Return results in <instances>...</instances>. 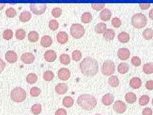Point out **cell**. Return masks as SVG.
Listing matches in <instances>:
<instances>
[{
  "label": "cell",
  "mask_w": 153,
  "mask_h": 115,
  "mask_svg": "<svg viewBox=\"0 0 153 115\" xmlns=\"http://www.w3.org/2000/svg\"><path fill=\"white\" fill-rule=\"evenodd\" d=\"M80 69L83 75L91 78L98 73L99 69L98 63L94 58L88 56L80 62Z\"/></svg>",
  "instance_id": "1"
},
{
  "label": "cell",
  "mask_w": 153,
  "mask_h": 115,
  "mask_svg": "<svg viewBox=\"0 0 153 115\" xmlns=\"http://www.w3.org/2000/svg\"><path fill=\"white\" fill-rule=\"evenodd\" d=\"M77 104L84 110L91 111L97 104V100L94 96L89 94H82L77 99Z\"/></svg>",
  "instance_id": "2"
},
{
  "label": "cell",
  "mask_w": 153,
  "mask_h": 115,
  "mask_svg": "<svg viewBox=\"0 0 153 115\" xmlns=\"http://www.w3.org/2000/svg\"><path fill=\"white\" fill-rule=\"evenodd\" d=\"M147 17L142 13H135L131 17V25L136 28H142L147 25Z\"/></svg>",
  "instance_id": "3"
},
{
  "label": "cell",
  "mask_w": 153,
  "mask_h": 115,
  "mask_svg": "<svg viewBox=\"0 0 153 115\" xmlns=\"http://www.w3.org/2000/svg\"><path fill=\"white\" fill-rule=\"evenodd\" d=\"M10 97L15 102H23L26 98V91L21 87L13 88L10 93Z\"/></svg>",
  "instance_id": "4"
},
{
  "label": "cell",
  "mask_w": 153,
  "mask_h": 115,
  "mask_svg": "<svg viewBox=\"0 0 153 115\" xmlns=\"http://www.w3.org/2000/svg\"><path fill=\"white\" fill-rule=\"evenodd\" d=\"M70 34L75 38H82L85 34V29L80 24H74L70 28Z\"/></svg>",
  "instance_id": "5"
},
{
  "label": "cell",
  "mask_w": 153,
  "mask_h": 115,
  "mask_svg": "<svg viewBox=\"0 0 153 115\" xmlns=\"http://www.w3.org/2000/svg\"><path fill=\"white\" fill-rule=\"evenodd\" d=\"M101 70L104 75H111L115 72V64L112 60H106L103 63Z\"/></svg>",
  "instance_id": "6"
},
{
  "label": "cell",
  "mask_w": 153,
  "mask_h": 115,
  "mask_svg": "<svg viewBox=\"0 0 153 115\" xmlns=\"http://www.w3.org/2000/svg\"><path fill=\"white\" fill-rule=\"evenodd\" d=\"M47 8L46 4H31L30 9L31 11L37 16L42 15L44 13Z\"/></svg>",
  "instance_id": "7"
},
{
  "label": "cell",
  "mask_w": 153,
  "mask_h": 115,
  "mask_svg": "<svg viewBox=\"0 0 153 115\" xmlns=\"http://www.w3.org/2000/svg\"><path fill=\"white\" fill-rule=\"evenodd\" d=\"M126 105L124 102L121 100H117L116 101L114 104L113 109L115 111L119 114H123L126 111Z\"/></svg>",
  "instance_id": "8"
},
{
  "label": "cell",
  "mask_w": 153,
  "mask_h": 115,
  "mask_svg": "<svg viewBox=\"0 0 153 115\" xmlns=\"http://www.w3.org/2000/svg\"><path fill=\"white\" fill-rule=\"evenodd\" d=\"M117 56L121 60H126L130 56V51L127 48H120L117 51Z\"/></svg>",
  "instance_id": "9"
},
{
  "label": "cell",
  "mask_w": 153,
  "mask_h": 115,
  "mask_svg": "<svg viewBox=\"0 0 153 115\" xmlns=\"http://www.w3.org/2000/svg\"><path fill=\"white\" fill-rule=\"evenodd\" d=\"M21 59L23 63L26 64H30L35 61V56L31 52H25L22 55Z\"/></svg>",
  "instance_id": "10"
},
{
  "label": "cell",
  "mask_w": 153,
  "mask_h": 115,
  "mask_svg": "<svg viewBox=\"0 0 153 115\" xmlns=\"http://www.w3.org/2000/svg\"><path fill=\"white\" fill-rule=\"evenodd\" d=\"M71 75L70 71L69 69L66 68H61L58 71V77L62 81L68 80Z\"/></svg>",
  "instance_id": "11"
},
{
  "label": "cell",
  "mask_w": 153,
  "mask_h": 115,
  "mask_svg": "<svg viewBox=\"0 0 153 115\" xmlns=\"http://www.w3.org/2000/svg\"><path fill=\"white\" fill-rule=\"evenodd\" d=\"M5 59L10 63H16L17 60V55L16 53V52L13 51H8L5 54Z\"/></svg>",
  "instance_id": "12"
},
{
  "label": "cell",
  "mask_w": 153,
  "mask_h": 115,
  "mask_svg": "<svg viewBox=\"0 0 153 115\" xmlns=\"http://www.w3.org/2000/svg\"><path fill=\"white\" fill-rule=\"evenodd\" d=\"M44 58L48 62H53L57 58L56 52L53 50H48L45 52Z\"/></svg>",
  "instance_id": "13"
},
{
  "label": "cell",
  "mask_w": 153,
  "mask_h": 115,
  "mask_svg": "<svg viewBox=\"0 0 153 115\" xmlns=\"http://www.w3.org/2000/svg\"><path fill=\"white\" fill-rule=\"evenodd\" d=\"M102 103L105 105H111L114 101V97L113 96L112 94L108 93L104 95L102 97Z\"/></svg>",
  "instance_id": "14"
},
{
  "label": "cell",
  "mask_w": 153,
  "mask_h": 115,
  "mask_svg": "<svg viewBox=\"0 0 153 115\" xmlns=\"http://www.w3.org/2000/svg\"><path fill=\"white\" fill-rule=\"evenodd\" d=\"M57 40L59 44H64L68 40V35L65 31H60L57 35Z\"/></svg>",
  "instance_id": "15"
},
{
  "label": "cell",
  "mask_w": 153,
  "mask_h": 115,
  "mask_svg": "<svg viewBox=\"0 0 153 115\" xmlns=\"http://www.w3.org/2000/svg\"><path fill=\"white\" fill-rule=\"evenodd\" d=\"M112 16V12L109 9L105 8L102 10V12L100 13V17L102 21H107L109 19H111Z\"/></svg>",
  "instance_id": "16"
},
{
  "label": "cell",
  "mask_w": 153,
  "mask_h": 115,
  "mask_svg": "<svg viewBox=\"0 0 153 115\" xmlns=\"http://www.w3.org/2000/svg\"><path fill=\"white\" fill-rule=\"evenodd\" d=\"M55 91L59 95H63L66 93L67 91H68V86L63 83H59L56 86Z\"/></svg>",
  "instance_id": "17"
},
{
  "label": "cell",
  "mask_w": 153,
  "mask_h": 115,
  "mask_svg": "<svg viewBox=\"0 0 153 115\" xmlns=\"http://www.w3.org/2000/svg\"><path fill=\"white\" fill-rule=\"evenodd\" d=\"M115 35H116V33L112 29H107L103 33V37L107 41L112 40L115 37Z\"/></svg>",
  "instance_id": "18"
},
{
  "label": "cell",
  "mask_w": 153,
  "mask_h": 115,
  "mask_svg": "<svg viewBox=\"0 0 153 115\" xmlns=\"http://www.w3.org/2000/svg\"><path fill=\"white\" fill-rule=\"evenodd\" d=\"M130 85L133 89H138L141 87L142 81L139 78H133L130 81Z\"/></svg>",
  "instance_id": "19"
},
{
  "label": "cell",
  "mask_w": 153,
  "mask_h": 115,
  "mask_svg": "<svg viewBox=\"0 0 153 115\" xmlns=\"http://www.w3.org/2000/svg\"><path fill=\"white\" fill-rule=\"evenodd\" d=\"M40 44L43 47H50L51 46V44H52V38L49 35L44 36L42 38Z\"/></svg>",
  "instance_id": "20"
},
{
  "label": "cell",
  "mask_w": 153,
  "mask_h": 115,
  "mask_svg": "<svg viewBox=\"0 0 153 115\" xmlns=\"http://www.w3.org/2000/svg\"><path fill=\"white\" fill-rule=\"evenodd\" d=\"M31 13L29 11H24L19 16V19L21 22H26L29 21L31 18Z\"/></svg>",
  "instance_id": "21"
},
{
  "label": "cell",
  "mask_w": 153,
  "mask_h": 115,
  "mask_svg": "<svg viewBox=\"0 0 153 115\" xmlns=\"http://www.w3.org/2000/svg\"><path fill=\"white\" fill-rule=\"evenodd\" d=\"M118 40L122 43H127L130 40V35L125 31L121 32L118 35Z\"/></svg>",
  "instance_id": "22"
},
{
  "label": "cell",
  "mask_w": 153,
  "mask_h": 115,
  "mask_svg": "<svg viewBox=\"0 0 153 115\" xmlns=\"http://www.w3.org/2000/svg\"><path fill=\"white\" fill-rule=\"evenodd\" d=\"M117 70L121 74H124L127 73L129 70L128 64L125 63V62H122V63H121L118 65Z\"/></svg>",
  "instance_id": "23"
},
{
  "label": "cell",
  "mask_w": 153,
  "mask_h": 115,
  "mask_svg": "<svg viewBox=\"0 0 153 115\" xmlns=\"http://www.w3.org/2000/svg\"><path fill=\"white\" fill-rule=\"evenodd\" d=\"M108 83L109 85L112 86V87L116 88L117 87L119 84V80L116 75H112L109 78L108 80Z\"/></svg>",
  "instance_id": "24"
},
{
  "label": "cell",
  "mask_w": 153,
  "mask_h": 115,
  "mask_svg": "<svg viewBox=\"0 0 153 115\" xmlns=\"http://www.w3.org/2000/svg\"><path fill=\"white\" fill-rule=\"evenodd\" d=\"M126 101L129 104H133L137 101V96L133 92H128L125 95Z\"/></svg>",
  "instance_id": "25"
},
{
  "label": "cell",
  "mask_w": 153,
  "mask_h": 115,
  "mask_svg": "<svg viewBox=\"0 0 153 115\" xmlns=\"http://www.w3.org/2000/svg\"><path fill=\"white\" fill-rule=\"evenodd\" d=\"M94 30L96 33H98V34H101V33H104L105 31L107 30L106 24H105L103 22H99L96 25Z\"/></svg>",
  "instance_id": "26"
},
{
  "label": "cell",
  "mask_w": 153,
  "mask_h": 115,
  "mask_svg": "<svg viewBox=\"0 0 153 115\" xmlns=\"http://www.w3.org/2000/svg\"><path fill=\"white\" fill-rule=\"evenodd\" d=\"M93 20L92 14L89 12H84L81 16V21L83 23H89Z\"/></svg>",
  "instance_id": "27"
},
{
  "label": "cell",
  "mask_w": 153,
  "mask_h": 115,
  "mask_svg": "<svg viewBox=\"0 0 153 115\" xmlns=\"http://www.w3.org/2000/svg\"><path fill=\"white\" fill-rule=\"evenodd\" d=\"M28 40L31 42H36L39 39V34L35 31H32L29 33Z\"/></svg>",
  "instance_id": "28"
},
{
  "label": "cell",
  "mask_w": 153,
  "mask_h": 115,
  "mask_svg": "<svg viewBox=\"0 0 153 115\" xmlns=\"http://www.w3.org/2000/svg\"><path fill=\"white\" fill-rule=\"evenodd\" d=\"M74 99L71 97H65L63 100V105L66 108H71L74 105Z\"/></svg>",
  "instance_id": "29"
},
{
  "label": "cell",
  "mask_w": 153,
  "mask_h": 115,
  "mask_svg": "<svg viewBox=\"0 0 153 115\" xmlns=\"http://www.w3.org/2000/svg\"><path fill=\"white\" fill-rule=\"evenodd\" d=\"M143 37L146 40H151L153 37V30L151 28H146V30L143 31Z\"/></svg>",
  "instance_id": "30"
},
{
  "label": "cell",
  "mask_w": 153,
  "mask_h": 115,
  "mask_svg": "<svg viewBox=\"0 0 153 115\" xmlns=\"http://www.w3.org/2000/svg\"><path fill=\"white\" fill-rule=\"evenodd\" d=\"M143 71L146 74H151L153 73V63H147L143 66Z\"/></svg>",
  "instance_id": "31"
},
{
  "label": "cell",
  "mask_w": 153,
  "mask_h": 115,
  "mask_svg": "<svg viewBox=\"0 0 153 115\" xmlns=\"http://www.w3.org/2000/svg\"><path fill=\"white\" fill-rule=\"evenodd\" d=\"M38 80V77L35 73L29 74L26 77V81L31 84H35Z\"/></svg>",
  "instance_id": "32"
},
{
  "label": "cell",
  "mask_w": 153,
  "mask_h": 115,
  "mask_svg": "<svg viewBox=\"0 0 153 115\" xmlns=\"http://www.w3.org/2000/svg\"><path fill=\"white\" fill-rule=\"evenodd\" d=\"M59 60L60 62L63 65H68L70 63V57L67 54H63L61 55L59 57Z\"/></svg>",
  "instance_id": "33"
},
{
  "label": "cell",
  "mask_w": 153,
  "mask_h": 115,
  "mask_svg": "<svg viewBox=\"0 0 153 115\" xmlns=\"http://www.w3.org/2000/svg\"><path fill=\"white\" fill-rule=\"evenodd\" d=\"M31 110L33 114L35 115L39 114L42 111V105L40 104H35L32 105Z\"/></svg>",
  "instance_id": "34"
},
{
  "label": "cell",
  "mask_w": 153,
  "mask_h": 115,
  "mask_svg": "<svg viewBox=\"0 0 153 115\" xmlns=\"http://www.w3.org/2000/svg\"><path fill=\"white\" fill-rule=\"evenodd\" d=\"M43 78H44V80L47 81H51L54 79V74L53 72L51 70H47L46 72H45L44 75H43Z\"/></svg>",
  "instance_id": "35"
},
{
  "label": "cell",
  "mask_w": 153,
  "mask_h": 115,
  "mask_svg": "<svg viewBox=\"0 0 153 115\" xmlns=\"http://www.w3.org/2000/svg\"><path fill=\"white\" fill-rule=\"evenodd\" d=\"M16 37L18 40H23L26 37V31L23 29H19L16 32Z\"/></svg>",
  "instance_id": "36"
},
{
  "label": "cell",
  "mask_w": 153,
  "mask_h": 115,
  "mask_svg": "<svg viewBox=\"0 0 153 115\" xmlns=\"http://www.w3.org/2000/svg\"><path fill=\"white\" fill-rule=\"evenodd\" d=\"M5 13L7 17L10 18H13L15 16H16L17 12L15 8H13V7H10L8 9H7Z\"/></svg>",
  "instance_id": "37"
},
{
  "label": "cell",
  "mask_w": 153,
  "mask_h": 115,
  "mask_svg": "<svg viewBox=\"0 0 153 115\" xmlns=\"http://www.w3.org/2000/svg\"><path fill=\"white\" fill-rule=\"evenodd\" d=\"M13 31L11 30H10V29H7V30H5L3 31V37L4 39L8 40H10L13 37Z\"/></svg>",
  "instance_id": "38"
},
{
  "label": "cell",
  "mask_w": 153,
  "mask_h": 115,
  "mask_svg": "<svg viewBox=\"0 0 153 115\" xmlns=\"http://www.w3.org/2000/svg\"><path fill=\"white\" fill-rule=\"evenodd\" d=\"M82 52L79 50H75L72 52V59L75 61H79L82 58Z\"/></svg>",
  "instance_id": "39"
},
{
  "label": "cell",
  "mask_w": 153,
  "mask_h": 115,
  "mask_svg": "<svg viewBox=\"0 0 153 115\" xmlns=\"http://www.w3.org/2000/svg\"><path fill=\"white\" fill-rule=\"evenodd\" d=\"M150 100V98L148 95H144L140 97V98L139 99V104L140 105H147L148 103L149 102Z\"/></svg>",
  "instance_id": "40"
},
{
  "label": "cell",
  "mask_w": 153,
  "mask_h": 115,
  "mask_svg": "<svg viewBox=\"0 0 153 115\" xmlns=\"http://www.w3.org/2000/svg\"><path fill=\"white\" fill-rule=\"evenodd\" d=\"M49 28L52 30H56L59 28V23L55 19H52L49 23Z\"/></svg>",
  "instance_id": "41"
},
{
  "label": "cell",
  "mask_w": 153,
  "mask_h": 115,
  "mask_svg": "<svg viewBox=\"0 0 153 115\" xmlns=\"http://www.w3.org/2000/svg\"><path fill=\"white\" fill-rule=\"evenodd\" d=\"M61 14H62V10L60 8L56 7L52 9V15L54 17L58 18L61 16Z\"/></svg>",
  "instance_id": "42"
},
{
  "label": "cell",
  "mask_w": 153,
  "mask_h": 115,
  "mask_svg": "<svg viewBox=\"0 0 153 115\" xmlns=\"http://www.w3.org/2000/svg\"><path fill=\"white\" fill-rule=\"evenodd\" d=\"M41 90L38 87H32L30 90V95L32 97H38L41 93Z\"/></svg>",
  "instance_id": "43"
},
{
  "label": "cell",
  "mask_w": 153,
  "mask_h": 115,
  "mask_svg": "<svg viewBox=\"0 0 153 115\" xmlns=\"http://www.w3.org/2000/svg\"><path fill=\"white\" fill-rule=\"evenodd\" d=\"M112 25L115 28H119L121 26V21L120 20V19H119L117 17H114L112 19L111 21Z\"/></svg>",
  "instance_id": "44"
},
{
  "label": "cell",
  "mask_w": 153,
  "mask_h": 115,
  "mask_svg": "<svg viewBox=\"0 0 153 115\" xmlns=\"http://www.w3.org/2000/svg\"><path fill=\"white\" fill-rule=\"evenodd\" d=\"M131 62L133 65L135 66H138L141 64V60L140 58L138 56H133L131 60Z\"/></svg>",
  "instance_id": "45"
},
{
  "label": "cell",
  "mask_w": 153,
  "mask_h": 115,
  "mask_svg": "<svg viewBox=\"0 0 153 115\" xmlns=\"http://www.w3.org/2000/svg\"><path fill=\"white\" fill-rule=\"evenodd\" d=\"M105 6V4H93L91 5V7L95 10L100 11L102 10Z\"/></svg>",
  "instance_id": "46"
},
{
  "label": "cell",
  "mask_w": 153,
  "mask_h": 115,
  "mask_svg": "<svg viewBox=\"0 0 153 115\" xmlns=\"http://www.w3.org/2000/svg\"><path fill=\"white\" fill-rule=\"evenodd\" d=\"M146 88L149 90H153V80H149L146 83Z\"/></svg>",
  "instance_id": "47"
},
{
  "label": "cell",
  "mask_w": 153,
  "mask_h": 115,
  "mask_svg": "<svg viewBox=\"0 0 153 115\" xmlns=\"http://www.w3.org/2000/svg\"><path fill=\"white\" fill-rule=\"evenodd\" d=\"M55 115H67V112L65 109L60 108L56 111Z\"/></svg>",
  "instance_id": "48"
},
{
  "label": "cell",
  "mask_w": 153,
  "mask_h": 115,
  "mask_svg": "<svg viewBox=\"0 0 153 115\" xmlns=\"http://www.w3.org/2000/svg\"><path fill=\"white\" fill-rule=\"evenodd\" d=\"M152 111L150 108H146L142 111V115H152Z\"/></svg>",
  "instance_id": "49"
},
{
  "label": "cell",
  "mask_w": 153,
  "mask_h": 115,
  "mask_svg": "<svg viewBox=\"0 0 153 115\" xmlns=\"http://www.w3.org/2000/svg\"><path fill=\"white\" fill-rule=\"evenodd\" d=\"M6 66V63L2 59L0 58V74H1L3 70H4V69L5 68Z\"/></svg>",
  "instance_id": "50"
},
{
  "label": "cell",
  "mask_w": 153,
  "mask_h": 115,
  "mask_svg": "<svg viewBox=\"0 0 153 115\" xmlns=\"http://www.w3.org/2000/svg\"><path fill=\"white\" fill-rule=\"evenodd\" d=\"M139 7L142 10H147L151 7V4H140Z\"/></svg>",
  "instance_id": "51"
},
{
  "label": "cell",
  "mask_w": 153,
  "mask_h": 115,
  "mask_svg": "<svg viewBox=\"0 0 153 115\" xmlns=\"http://www.w3.org/2000/svg\"><path fill=\"white\" fill-rule=\"evenodd\" d=\"M149 17L150 19H151L152 20H153V8L151 9V10L149 12Z\"/></svg>",
  "instance_id": "52"
},
{
  "label": "cell",
  "mask_w": 153,
  "mask_h": 115,
  "mask_svg": "<svg viewBox=\"0 0 153 115\" xmlns=\"http://www.w3.org/2000/svg\"><path fill=\"white\" fill-rule=\"evenodd\" d=\"M4 7H5V4H0V10H2Z\"/></svg>",
  "instance_id": "53"
},
{
  "label": "cell",
  "mask_w": 153,
  "mask_h": 115,
  "mask_svg": "<svg viewBox=\"0 0 153 115\" xmlns=\"http://www.w3.org/2000/svg\"><path fill=\"white\" fill-rule=\"evenodd\" d=\"M94 115H102V114H96Z\"/></svg>",
  "instance_id": "54"
},
{
  "label": "cell",
  "mask_w": 153,
  "mask_h": 115,
  "mask_svg": "<svg viewBox=\"0 0 153 115\" xmlns=\"http://www.w3.org/2000/svg\"><path fill=\"white\" fill-rule=\"evenodd\" d=\"M152 105H153V99H152Z\"/></svg>",
  "instance_id": "55"
}]
</instances>
